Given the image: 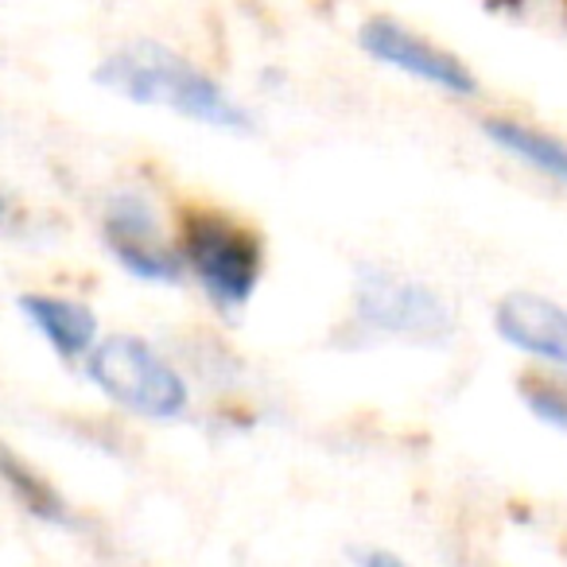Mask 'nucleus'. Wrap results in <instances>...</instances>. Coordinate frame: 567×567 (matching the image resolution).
<instances>
[{"instance_id": "nucleus-12", "label": "nucleus", "mask_w": 567, "mask_h": 567, "mask_svg": "<svg viewBox=\"0 0 567 567\" xmlns=\"http://www.w3.org/2000/svg\"><path fill=\"white\" fill-rule=\"evenodd\" d=\"M347 559L350 567H412L409 556H401L389 544H354V548H347Z\"/></svg>"}, {"instance_id": "nucleus-11", "label": "nucleus", "mask_w": 567, "mask_h": 567, "mask_svg": "<svg viewBox=\"0 0 567 567\" xmlns=\"http://www.w3.org/2000/svg\"><path fill=\"white\" fill-rule=\"evenodd\" d=\"M513 389H517L520 409H525L536 424L567 440V381L564 378L536 370V373L517 378V385H513Z\"/></svg>"}, {"instance_id": "nucleus-6", "label": "nucleus", "mask_w": 567, "mask_h": 567, "mask_svg": "<svg viewBox=\"0 0 567 567\" xmlns=\"http://www.w3.org/2000/svg\"><path fill=\"white\" fill-rule=\"evenodd\" d=\"M354 43L370 63L404 74V79L420 82V86L435 90L451 102H478L482 97V79L458 51L443 48L432 35L389 17V12L365 17L354 32Z\"/></svg>"}, {"instance_id": "nucleus-10", "label": "nucleus", "mask_w": 567, "mask_h": 567, "mask_svg": "<svg viewBox=\"0 0 567 567\" xmlns=\"http://www.w3.org/2000/svg\"><path fill=\"white\" fill-rule=\"evenodd\" d=\"M478 133L494 144L502 156H509L513 164L528 167L540 179L556 183L567 190V141L548 128L533 125V121L509 117V113H486L478 121Z\"/></svg>"}, {"instance_id": "nucleus-7", "label": "nucleus", "mask_w": 567, "mask_h": 567, "mask_svg": "<svg viewBox=\"0 0 567 567\" xmlns=\"http://www.w3.org/2000/svg\"><path fill=\"white\" fill-rule=\"evenodd\" d=\"M489 327H494L497 342L525 362L567 373V303L544 292L513 288V292L497 296Z\"/></svg>"}, {"instance_id": "nucleus-5", "label": "nucleus", "mask_w": 567, "mask_h": 567, "mask_svg": "<svg viewBox=\"0 0 567 567\" xmlns=\"http://www.w3.org/2000/svg\"><path fill=\"white\" fill-rule=\"evenodd\" d=\"M97 241L102 252L144 288H183L179 214L167 210L148 183H117L97 203Z\"/></svg>"}, {"instance_id": "nucleus-3", "label": "nucleus", "mask_w": 567, "mask_h": 567, "mask_svg": "<svg viewBox=\"0 0 567 567\" xmlns=\"http://www.w3.org/2000/svg\"><path fill=\"white\" fill-rule=\"evenodd\" d=\"M79 373L110 409L144 424H183L198 409L187 362L141 331H105Z\"/></svg>"}, {"instance_id": "nucleus-13", "label": "nucleus", "mask_w": 567, "mask_h": 567, "mask_svg": "<svg viewBox=\"0 0 567 567\" xmlns=\"http://www.w3.org/2000/svg\"><path fill=\"white\" fill-rule=\"evenodd\" d=\"M12 214H17V206H12V195L4 187H0V229L12 226Z\"/></svg>"}, {"instance_id": "nucleus-9", "label": "nucleus", "mask_w": 567, "mask_h": 567, "mask_svg": "<svg viewBox=\"0 0 567 567\" xmlns=\"http://www.w3.org/2000/svg\"><path fill=\"white\" fill-rule=\"evenodd\" d=\"M0 489L35 525L55 528V533H82L86 528V517L66 497V489L43 466H35L24 451H17L4 440H0Z\"/></svg>"}, {"instance_id": "nucleus-8", "label": "nucleus", "mask_w": 567, "mask_h": 567, "mask_svg": "<svg viewBox=\"0 0 567 567\" xmlns=\"http://www.w3.org/2000/svg\"><path fill=\"white\" fill-rule=\"evenodd\" d=\"M17 316L24 319V327L43 342L55 362L74 365L82 370L94 347L105 339L102 331V316L90 300L74 292H59V288H24L12 300Z\"/></svg>"}, {"instance_id": "nucleus-2", "label": "nucleus", "mask_w": 567, "mask_h": 567, "mask_svg": "<svg viewBox=\"0 0 567 567\" xmlns=\"http://www.w3.org/2000/svg\"><path fill=\"white\" fill-rule=\"evenodd\" d=\"M179 257L187 284L221 323H237L265 288L268 241L252 221L221 206L179 210Z\"/></svg>"}, {"instance_id": "nucleus-1", "label": "nucleus", "mask_w": 567, "mask_h": 567, "mask_svg": "<svg viewBox=\"0 0 567 567\" xmlns=\"http://www.w3.org/2000/svg\"><path fill=\"white\" fill-rule=\"evenodd\" d=\"M94 82L128 105L164 110L221 136H252L260 125L257 110L221 74L152 35H136L105 51L94 66Z\"/></svg>"}, {"instance_id": "nucleus-4", "label": "nucleus", "mask_w": 567, "mask_h": 567, "mask_svg": "<svg viewBox=\"0 0 567 567\" xmlns=\"http://www.w3.org/2000/svg\"><path fill=\"white\" fill-rule=\"evenodd\" d=\"M350 327L362 339L447 347L458 331V311L424 276L385 260H358L350 276Z\"/></svg>"}]
</instances>
